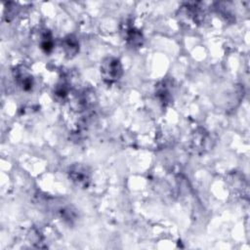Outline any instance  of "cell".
I'll return each instance as SVG.
<instances>
[{"label":"cell","instance_id":"obj_1","mask_svg":"<svg viewBox=\"0 0 250 250\" xmlns=\"http://www.w3.org/2000/svg\"><path fill=\"white\" fill-rule=\"evenodd\" d=\"M123 74V67L120 61L114 57L105 58L101 64V75L106 84L118 81Z\"/></svg>","mask_w":250,"mask_h":250},{"label":"cell","instance_id":"obj_2","mask_svg":"<svg viewBox=\"0 0 250 250\" xmlns=\"http://www.w3.org/2000/svg\"><path fill=\"white\" fill-rule=\"evenodd\" d=\"M68 178L79 188H87L91 183V172L83 164H73L68 168Z\"/></svg>","mask_w":250,"mask_h":250},{"label":"cell","instance_id":"obj_3","mask_svg":"<svg viewBox=\"0 0 250 250\" xmlns=\"http://www.w3.org/2000/svg\"><path fill=\"white\" fill-rule=\"evenodd\" d=\"M124 38L126 40V42L134 48H138L140 46H142L143 44V35L142 32L137 29L134 25L132 24H128L127 22L125 23V28H124Z\"/></svg>","mask_w":250,"mask_h":250},{"label":"cell","instance_id":"obj_4","mask_svg":"<svg viewBox=\"0 0 250 250\" xmlns=\"http://www.w3.org/2000/svg\"><path fill=\"white\" fill-rule=\"evenodd\" d=\"M15 79L17 80L18 85L23 91H30L33 87L32 75L24 68H18L15 70Z\"/></svg>","mask_w":250,"mask_h":250},{"label":"cell","instance_id":"obj_5","mask_svg":"<svg viewBox=\"0 0 250 250\" xmlns=\"http://www.w3.org/2000/svg\"><path fill=\"white\" fill-rule=\"evenodd\" d=\"M62 49L67 58H73L79 51V43L78 40L73 35H67L63 38Z\"/></svg>","mask_w":250,"mask_h":250},{"label":"cell","instance_id":"obj_6","mask_svg":"<svg viewBox=\"0 0 250 250\" xmlns=\"http://www.w3.org/2000/svg\"><path fill=\"white\" fill-rule=\"evenodd\" d=\"M40 38H41V41H40L41 49L45 53L52 52V50L54 48V41H53L52 34L48 30H45V32L41 34Z\"/></svg>","mask_w":250,"mask_h":250},{"label":"cell","instance_id":"obj_7","mask_svg":"<svg viewBox=\"0 0 250 250\" xmlns=\"http://www.w3.org/2000/svg\"><path fill=\"white\" fill-rule=\"evenodd\" d=\"M156 96L158 97V99H159L162 103H167V102H169L170 99H171L170 91L167 89V86H166L165 84H162L161 86H158V87H157Z\"/></svg>","mask_w":250,"mask_h":250},{"label":"cell","instance_id":"obj_8","mask_svg":"<svg viewBox=\"0 0 250 250\" xmlns=\"http://www.w3.org/2000/svg\"><path fill=\"white\" fill-rule=\"evenodd\" d=\"M54 93L58 100H63L68 94V87L65 83H61L57 85Z\"/></svg>","mask_w":250,"mask_h":250}]
</instances>
